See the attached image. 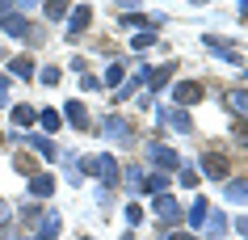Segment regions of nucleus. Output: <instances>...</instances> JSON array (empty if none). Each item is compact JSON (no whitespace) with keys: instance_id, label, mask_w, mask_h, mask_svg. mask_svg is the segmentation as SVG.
Masks as SVG:
<instances>
[{"instance_id":"obj_18","label":"nucleus","mask_w":248,"mask_h":240,"mask_svg":"<svg viewBox=\"0 0 248 240\" xmlns=\"http://www.w3.org/2000/svg\"><path fill=\"white\" fill-rule=\"evenodd\" d=\"M51 190H55V177L51 173H34V177H30V194H34V198H46Z\"/></svg>"},{"instance_id":"obj_16","label":"nucleus","mask_w":248,"mask_h":240,"mask_svg":"<svg viewBox=\"0 0 248 240\" xmlns=\"http://www.w3.org/2000/svg\"><path fill=\"white\" fill-rule=\"evenodd\" d=\"M34 72H38V67H34L30 55H17L13 64H9V76H17V80H34Z\"/></svg>"},{"instance_id":"obj_29","label":"nucleus","mask_w":248,"mask_h":240,"mask_svg":"<svg viewBox=\"0 0 248 240\" xmlns=\"http://www.w3.org/2000/svg\"><path fill=\"white\" fill-rule=\"evenodd\" d=\"M232 135H235V139H240V144L248 147V118H235V122H232Z\"/></svg>"},{"instance_id":"obj_22","label":"nucleus","mask_w":248,"mask_h":240,"mask_svg":"<svg viewBox=\"0 0 248 240\" xmlns=\"http://www.w3.org/2000/svg\"><path fill=\"white\" fill-rule=\"evenodd\" d=\"M42 13H46V21H63V17H67V0H46Z\"/></svg>"},{"instance_id":"obj_9","label":"nucleus","mask_w":248,"mask_h":240,"mask_svg":"<svg viewBox=\"0 0 248 240\" xmlns=\"http://www.w3.org/2000/svg\"><path fill=\"white\" fill-rule=\"evenodd\" d=\"M59 227H63L59 211H42L38 224H34V240H55V236H59Z\"/></svg>"},{"instance_id":"obj_13","label":"nucleus","mask_w":248,"mask_h":240,"mask_svg":"<svg viewBox=\"0 0 248 240\" xmlns=\"http://www.w3.org/2000/svg\"><path fill=\"white\" fill-rule=\"evenodd\" d=\"M223 106L232 110L235 118H248V93L244 89H223Z\"/></svg>"},{"instance_id":"obj_1","label":"nucleus","mask_w":248,"mask_h":240,"mask_svg":"<svg viewBox=\"0 0 248 240\" xmlns=\"http://www.w3.org/2000/svg\"><path fill=\"white\" fill-rule=\"evenodd\" d=\"M0 30H4L9 38L26 42V47H42V42H46V30H42L38 21L21 17V13H4V17H0Z\"/></svg>"},{"instance_id":"obj_27","label":"nucleus","mask_w":248,"mask_h":240,"mask_svg":"<svg viewBox=\"0 0 248 240\" xmlns=\"http://www.w3.org/2000/svg\"><path fill=\"white\" fill-rule=\"evenodd\" d=\"M38 122H42V131H59V114L55 110H38Z\"/></svg>"},{"instance_id":"obj_15","label":"nucleus","mask_w":248,"mask_h":240,"mask_svg":"<svg viewBox=\"0 0 248 240\" xmlns=\"http://www.w3.org/2000/svg\"><path fill=\"white\" fill-rule=\"evenodd\" d=\"M13 169H17L21 177H34V173H42V169H38V156H34V152H17V156H13Z\"/></svg>"},{"instance_id":"obj_4","label":"nucleus","mask_w":248,"mask_h":240,"mask_svg":"<svg viewBox=\"0 0 248 240\" xmlns=\"http://www.w3.org/2000/svg\"><path fill=\"white\" fill-rule=\"evenodd\" d=\"M84 169H89V173L97 177V181H101L105 190H109V186H118V173H122L114 156H93V160H84Z\"/></svg>"},{"instance_id":"obj_31","label":"nucleus","mask_w":248,"mask_h":240,"mask_svg":"<svg viewBox=\"0 0 248 240\" xmlns=\"http://www.w3.org/2000/svg\"><path fill=\"white\" fill-rule=\"evenodd\" d=\"M118 9H122V13H139V0H114Z\"/></svg>"},{"instance_id":"obj_38","label":"nucleus","mask_w":248,"mask_h":240,"mask_svg":"<svg viewBox=\"0 0 248 240\" xmlns=\"http://www.w3.org/2000/svg\"><path fill=\"white\" fill-rule=\"evenodd\" d=\"M189 4H210V0H189Z\"/></svg>"},{"instance_id":"obj_37","label":"nucleus","mask_w":248,"mask_h":240,"mask_svg":"<svg viewBox=\"0 0 248 240\" xmlns=\"http://www.w3.org/2000/svg\"><path fill=\"white\" fill-rule=\"evenodd\" d=\"M4 219H9V211H4V202H0V224H4Z\"/></svg>"},{"instance_id":"obj_25","label":"nucleus","mask_w":248,"mask_h":240,"mask_svg":"<svg viewBox=\"0 0 248 240\" xmlns=\"http://www.w3.org/2000/svg\"><path fill=\"white\" fill-rule=\"evenodd\" d=\"M59 76H63V72H59V64H46V67H38V80H42V84H59Z\"/></svg>"},{"instance_id":"obj_19","label":"nucleus","mask_w":248,"mask_h":240,"mask_svg":"<svg viewBox=\"0 0 248 240\" xmlns=\"http://www.w3.org/2000/svg\"><path fill=\"white\" fill-rule=\"evenodd\" d=\"M185 219H189L194 232H202V224H206V198H194V211L185 215Z\"/></svg>"},{"instance_id":"obj_32","label":"nucleus","mask_w":248,"mask_h":240,"mask_svg":"<svg viewBox=\"0 0 248 240\" xmlns=\"http://www.w3.org/2000/svg\"><path fill=\"white\" fill-rule=\"evenodd\" d=\"M139 219H143V211H139V207H126V224L135 227V224H139Z\"/></svg>"},{"instance_id":"obj_6","label":"nucleus","mask_w":248,"mask_h":240,"mask_svg":"<svg viewBox=\"0 0 248 240\" xmlns=\"http://www.w3.org/2000/svg\"><path fill=\"white\" fill-rule=\"evenodd\" d=\"M152 211H156V224H160V227H177V224H181V207H177L169 194H156Z\"/></svg>"},{"instance_id":"obj_3","label":"nucleus","mask_w":248,"mask_h":240,"mask_svg":"<svg viewBox=\"0 0 248 240\" xmlns=\"http://www.w3.org/2000/svg\"><path fill=\"white\" fill-rule=\"evenodd\" d=\"M202 97H206V84H202V80H177V84H172V101L181 110H194Z\"/></svg>"},{"instance_id":"obj_26","label":"nucleus","mask_w":248,"mask_h":240,"mask_svg":"<svg viewBox=\"0 0 248 240\" xmlns=\"http://www.w3.org/2000/svg\"><path fill=\"white\" fill-rule=\"evenodd\" d=\"M122 76H126V64H114L109 72H105V84H114V89H122Z\"/></svg>"},{"instance_id":"obj_20","label":"nucleus","mask_w":248,"mask_h":240,"mask_svg":"<svg viewBox=\"0 0 248 240\" xmlns=\"http://www.w3.org/2000/svg\"><path fill=\"white\" fill-rule=\"evenodd\" d=\"M139 186L152 190V194H164V190H169V173H152V177H143Z\"/></svg>"},{"instance_id":"obj_36","label":"nucleus","mask_w":248,"mask_h":240,"mask_svg":"<svg viewBox=\"0 0 248 240\" xmlns=\"http://www.w3.org/2000/svg\"><path fill=\"white\" fill-rule=\"evenodd\" d=\"M240 17H248V0H240Z\"/></svg>"},{"instance_id":"obj_28","label":"nucleus","mask_w":248,"mask_h":240,"mask_svg":"<svg viewBox=\"0 0 248 240\" xmlns=\"http://www.w3.org/2000/svg\"><path fill=\"white\" fill-rule=\"evenodd\" d=\"M198 177H202V173H198L194 164H185V160H181V186H189V190H194V186H198Z\"/></svg>"},{"instance_id":"obj_2","label":"nucleus","mask_w":248,"mask_h":240,"mask_svg":"<svg viewBox=\"0 0 248 240\" xmlns=\"http://www.w3.org/2000/svg\"><path fill=\"white\" fill-rule=\"evenodd\" d=\"M198 173H202V177H215V181H227V177H232V160L210 147V152H202V160H198Z\"/></svg>"},{"instance_id":"obj_7","label":"nucleus","mask_w":248,"mask_h":240,"mask_svg":"<svg viewBox=\"0 0 248 240\" xmlns=\"http://www.w3.org/2000/svg\"><path fill=\"white\" fill-rule=\"evenodd\" d=\"M172 72H177V64L147 67V72H143V80H147V93H160V89H169V84H172Z\"/></svg>"},{"instance_id":"obj_34","label":"nucleus","mask_w":248,"mask_h":240,"mask_svg":"<svg viewBox=\"0 0 248 240\" xmlns=\"http://www.w3.org/2000/svg\"><path fill=\"white\" fill-rule=\"evenodd\" d=\"M9 101V76H0V106Z\"/></svg>"},{"instance_id":"obj_30","label":"nucleus","mask_w":248,"mask_h":240,"mask_svg":"<svg viewBox=\"0 0 248 240\" xmlns=\"http://www.w3.org/2000/svg\"><path fill=\"white\" fill-rule=\"evenodd\" d=\"M80 89H84V93H97V89H101V80H97V76H80Z\"/></svg>"},{"instance_id":"obj_39","label":"nucleus","mask_w":248,"mask_h":240,"mask_svg":"<svg viewBox=\"0 0 248 240\" xmlns=\"http://www.w3.org/2000/svg\"><path fill=\"white\" fill-rule=\"evenodd\" d=\"M0 147H4V131H0Z\"/></svg>"},{"instance_id":"obj_5","label":"nucleus","mask_w":248,"mask_h":240,"mask_svg":"<svg viewBox=\"0 0 248 240\" xmlns=\"http://www.w3.org/2000/svg\"><path fill=\"white\" fill-rule=\"evenodd\" d=\"M101 135H109L114 144H135V127L122 118V114H109V118L101 122Z\"/></svg>"},{"instance_id":"obj_21","label":"nucleus","mask_w":248,"mask_h":240,"mask_svg":"<svg viewBox=\"0 0 248 240\" xmlns=\"http://www.w3.org/2000/svg\"><path fill=\"white\" fill-rule=\"evenodd\" d=\"M34 118H38V110H34V106H13V122H17V127H34Z\"/></svg>"},{"instance_id":"obj_23","label":"nucleus","mask_w":248,"mask_h":240,"mask_svg":"<svg viewBox=\"0 0 248 240\" xmlns=\"http://www.w3.org/2000/svg\"><path fill=\"white\" fill-rule=\"evenodd\" d=\"M152 42H156V30H139V34L131 38V47H135V51H147Z\"/></svg>"},{"instance_id":"obj_33","label":"nucleus","mask_w":248,"mask_h":240,"mask_svg":"<svg viewBox=\"0 0 248 240\" xmlns=\"http://www.w3.org/2000/svg\"><path fill=\"white\" fill-rule=\"evenodd\" d=\"M160 240H198V236H189V232H164Z\"/></svg>"},{"instance_id":"obj_10","label":"nucleus","mask_w":248,"mask_h":240,"mask_svg":"<svg viewBox=\"0 0 248 240\" xmlns=\"http://www.w3.org/2000/svg\"><path fill=\"white\" fill-rule=\"evenodd\" d=\"M160 127H177L181 135H189L194 131V118H189V110L172 106V110H160Z\"/></svg>"},{"instance_id":"obj_35","label":"nucleus","mask_w":248,"mask_h":240,"mask_svg":"<svg viewBox=\"0 0 248 240\" xmlns=\"http://www.w3.org/2000/svg\"><path fill=\"white\" fill-rule=\"evenodd\" d=\"M235 232H240V236H248V219H235Z\"/></svg>"},{"instance_id":"obj_14","label":"nucleus","mask_w":248,"mask_h":240,"mask_svg":"<svg viewBox=\"0 0 248 240\" xmlns=\"http://www.w3.org/2000/svg\"><path fill=\"white\" fill-rule=\"evenodd\" d=\"M147 156H152V164H164V169L181 164V156H177L172 147H164V144H152V147H147Z\"/></svg>"},{"instance_id":"obj_8","label":"nucleus","mask_w":248,"mask_h":240,"mask_svg":"<svg viewBox=\"0 0 248 240\" xmlns=\"http://www.w3.org/2000/svg\"><path fill=\"white\" fill-rule=\"evenodd\" d=\"M89 26H93V4H76V13L67 17V42H76Z\"/></svg>"},{"instance_id":"obj_12","label":"nucleus","mask_w":248,"mask_h":240,"mask_svg":"<svg viewBox=\"0 0 248 240\" xmlns=\"http://www.w3.org/2000/svg\"><path fill=\"white\" fill-rule=\"evenodd\" d=\"M26 144H30V152H34V156H42V160H55V156H59V147H55V144H51V139H46L42 131L26 135Z\"/></svg>"},{"instance_id":"obj_24","label":"nucleus","mask_w":248,"mask_h":240,"mask_svg":"<svg viewBox=\"0 0 248 240\" xmlns=\"http://www.w3.org/2000/svg\"><path fill=\"white\" fill-rule=\"evenodd\" d=\"M38 215H42V207H38V202H26V207H21V224H26V227H34V224H38Z\"/></svg>"},{"instance_id":"obj_17","label":"nucleus","mask_w":248,"mask_h":240,"mask_svg":"<svg viewBox=\"0 0 248 240\" xmlns=\"http://www.w3.org/2000/svg\"><path fill=\"white\" fill-rule=\"evenodd\" d=\"M223 194L235 198V202H248V177H227L223 181Z\"/></svg>"},{"instance_id":"obj_40","label":"nucleus","mask_w":248,"mask_h":240,"mask_svg":"<svg viewBox=\"0 0 248 240\" xmlns=\"http://www.w3.org/2000/svg\"><path fill=\"white\" fill-rule=\"evenodd\" d=\"M122 240H135V236H131V232H126V236H122Z\"/></svg>"},{"instance_id":"obj_11","label":"nucleus","mask_w":248,"mask_h":240,"mask_svg":"<svg viewBox=\"0 0 248 240\" xmlns=\"http://www.w3.org/2000/svg\"><path fill=\"white\" fill-rule=\"evenodd\" d=\"M67 122L76 127V131H93V118H89V106L80 101V97H72L67 101Z\"/></svg>"}]
</instances>
